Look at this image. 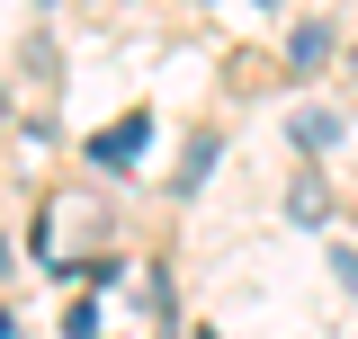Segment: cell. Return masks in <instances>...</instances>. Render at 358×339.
Here are the masks:
<instances>
[{"label": "cell", "mask_w": 358, "mask_h": 339, "mask_svg": "<svg viewBox=\"0 0 358 339\" xmlns=\"http://www.w3.org/2000/svg\"><path fill=\"white\" fill-rule=\"evenodd\" d=\"M215 161H224V134H197V143H188V170H179V197H197Z\"/></svg>", "instance_id": "277c9868"}, {"label": "cell", "mask_w": 358, "mask_h": 339, "mask_svg": "<svg viewBox=\"0 0 358 339\" xmlns=\"http://www.w3.org/2000/svg\"><path fill=\"white\" fill-rule=\"evenodd\" d=\"M0 126H9V89H0Z\"/></svg>", "instance_id": "9c48e42d"}, {"label": "cell", "mask_w": 358, "mask_h": 339, "mask_svg": "<svg viewBox=\"0 0 358 339\" xmlns=\"http://www.w3.org/2000/svg\"><path fill=\"white\" fill-rule=\"evenodd\" d=\"M331 27H322V18H313V27H296V36H287V63H296V72H313V63H331Z\"/></svg>", "instance_id": "3957f363"}, {"label": "cell", "mask_w": 358, "mask_h": 339, "mask_svg": "<svg viewBox=\"0 0 358 339\" xmlns=\"http://www.w3.org/2000/svg\"><path fill=\"white\" fill-rule=\"evenodd\" d=\"M143 143H152V116H126V126H108L99 143H90V161H99V170H134Z\"/></svg>", "instance_id": "6da1fadb"}, {"label": "cell", "mask_w": 358, "mask_h": 339, "mask_svg": "<svg viewBox=\"0 0 358 339\" xmlns=\"http://www.w3.org/2000/svg\"><path fill=\"white\" fill-rule=\"evenodd\" d=\"M260 9H278V0H260Z\"/></svg>", "instance_id": "30bf717a"}, {"label": "cell", "mask_w": 358, "mask_h": 339, "mask_svg": "<svg viewBox=\"0 0 358 339\" xmlns=\"http://www.w3.org/2000/svg\"><path fill=\"white\" fill-rule=\"evenodd\" d=\"M287 214H296V223H322V214H331L322 179H296V188H287Z\"/></svg>", "instance_id": "5b68a950"}, {"label": "cell", "mask_w": 358, "mask_h": 339, "mask_svg": "<svg viewBox=\"0 0 358 339\" xmlns=\"http://www.w3.org/2000/svg\"><path fill=\"white\" fill-rule=\"evenodd\" d=\"M9 268H18V250H9V232H0V277H9Z\"/></svg>", "instance_id": "52a82bcc"}, {"label": "cell", "mask_w": 358, "mask_h": 339, "mask_svg": "<svg viewBox=\"0 0 358 339\" xmlns=\"http://www.w3.org/2000/svg\"><path fill=\"white\" fill-rule=\"evenodd\" d=\"M296 152H331V143H341V116H331V107H296Z\"/></svg>", "instance_id": "7a4b0ae2"}, {"label": "cell", "mask_w": 358, "mask_h": 339, "mask_svg": "<svg viewBox=\"0 0 358 339\" xmlns=\"http://www.w3.org/2000/svg\"><path fill=\"white\" fill-rule=\"evenodd\" d=\"M0 339H18V322H9V312H0Z\"/></svg>", "instance_id": "ba28073f"}, {"label": "cell", "mask_w": 358, "mask_h": 339, "mask_svg": "<svg viewBox=\"0 0 358 339\" xmlns=\"http://www.w3.org/2000/svg\"><path fill=\"white\" fill-rule=\"evenodd\" d=\"M331 277H341V286L358 295V250H331Z\"/></svg>", "instance_id": "8992f818"}]
</instances>
